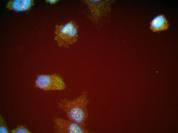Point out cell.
<instances>
[{
    "label": "cell",
    "mask_w": 178,
    "mask_h": 133,
    "mask_svg": "<svg viewBox=\"0 0 178 133\" xmlns=\"http://www.w3.org/2000/svg\"><path fill=\"white\" fill-rule=\"evenodd\" d=\"M87 96V93L84 92L73 100L61 99L58 103L69 119L84 127L88 117L87 107L89 100Z\"/></svg>",
    "instance_id": "6da1fadb"
},
{
    "label": "cell",
    "mask_w": 178,
    "mask_h": 133,
    "mask_svg": "<svg viewBox=\"0 0 178 133\" xmlns=\"http://www.w3.org/2000/svg\"><path fill=\"white\" fill-rule=\"evenodd\" d=\"M78 31V25L71 20L65 24L55 26L54 39L59 47L69 48L77 41Z\"/></svg>",
    "instance_id": "7a4b0ae2"
},
{
    "label": "cell",
    "mask_w": 178,
    "mask_h": 133,
    "mask_svg": "<svg viewBox=\"0 0 178 133\" xmlns=\"http://www.w3.org/2000/svg\"><path fill=\"white\" fill-rule=\"evenodd\" d=\"M35 83L36 87L46 91L62 90L66 87L62 77L56 73L39 75L37 77Z\"/></svg>",
    "instance_id": "3957f363"
},
{
    "label": "cell",
    "mask_w": 178,
    "mask_h": 133,
    "mask_svg": "<svg viewBox=\"0 0 178 133\" xmlns=\"http://www.w3.org/2000/svg\"><path fill=\"white\" fill-rule=\"evenodd\" d=\"M55 132L58 133H87L89 132L85 127L69 119L59 117L53 119Z\"/></svg>",
    "instance_id": "277c9868"
},
{
    "label": "cell",
    "mask_w": 178,
    "mask_h": 133,
    "mask_svg": "<svg viewBox=\"0 0 178 133\" xmlns=\"http://www.w3.org/2000/svg\"><path fill=\"white\" fill-rule=\"evenodd\" d=\"M34 5L32 0H11L6 5L7 8L17 12L27 11Z\"/></svg>",
    "instance_id": "5b68a950"
},
{
    "label": "cell",
    "mask_w": 178,
    "mask_h": 133,
    "mask_svg": "<svg viewBox=\"0 0 178 133\" xmlns=\"http://www.w3.org/2000/svg\"><path fill=\"white\" fill-rule=\"evenodd\" d=\"M168 22L165 16L160 14L153 18L150 23V28L153 32L160 31L167 29Z\"/></svg>",
    "instance_id": "8992f818"
},
{
    "label": "cell",
    "mask_w": 178,
    "mask_h": 133,
    "mask_svg": "<svg viewBox=\"0 0 178 133\" xmlns=\"http://www.w3.org/2000/svg\"><path fill=\"white\" fill-rule=\"evenodd\" d=\"M10 132L12 133H31L26 128L22 126H18L16 128L11 130Z\"/></svg>",
    "instance_id": "52a82bcc"
},
{
    "label": "cell",
    "mask_w": 178,
    "mask_h": 133,
    "mask_svg": "<svg viewBox=\"0 0 178 133\" xmlns=\"http://www.w3.org/2000/svg\"><path fill=\"white\" fill-rule=\"evenodd\" d=\"M9 131L5 122L2 116L0 117V133H8Z\"/></svg>",
    "instance_id": "ba28073f"
},
{
    "label": "cell",
    "mask_w": 178,
    "mask_h": 133,
    "mask_svg": "<svg viewBox=\"0 0 178 133\" xmlns=\"http://www.w3.org/2000/svg\"><path fill=\"white\" fill-rule=\"evenodd\" d=\"M46 2L49 3L51 4H54L57 3L59 1V0H46L45 1Z\"/></svg>",
    "instance_id": "9c48e42d"
}]
</instances>
